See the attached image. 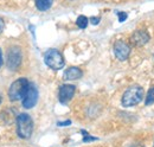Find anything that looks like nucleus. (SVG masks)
Returning <instances> with one entry per match:
<instances>
[{
	"label": "nucleus",
	"instance_id": "nucleus-1",
	"mask_svg": "<svg viewBox=\"0 0 154 147\" xmlns=\"http://www.w3.org/2000/svg\"><path fill=\"white\" fill-rule=\"evenodd\" d=\"M33 132V120L32 117L26 114L21 113L17 116V133L21 139L31 138Z\"/></svg>",
	"mask_w": 154,
	"mask_h": 147
},
{
	"label": "nucleus",
	"instance_id": "nucleus-2",
	"mask_svg": "<svg viewBox=\"0 0 154 147\" xmlns=\"http://www.w3.org/2000/svg\"><path fill=\"white\" fill-rule=\"evenodd\" d=\"M142 99H143V89L140 86H132L122 95L121 102L123 107H133L140 103Z\"/></svg>",
	"mask_w": 154,
	"mask_h": 147
},
{
	"label": "nucleus",
	"instance_id": "nucleus-3",
	"mask_svg": "<svg viewBox=\"0 0 154 147\" xmlns=\"http://www.w3.org/2000/svg\"><path fill=\"white\" fill-rule=\"evenodd\" d=\"M29 87V81L26 78H18L14 81L10 89H8V97L11 101H19L23 99L24 94Z\"/></svg>",
	"mask_w": 154,
	"mask_h": 147
},
{
	"label": "nucleus",
	"instance_id": "nucleus-4",
	"mask_svg": "<svg viewBox=\"0 0 154 147\" xmlns=\"http://www.w3.org/2000/svg\"><path fill=\"white\" fill-rule=\"evenodd\" d=\"M44 62L49 68L54 70H59L64 67V58L56 49H50L44 54Z\"/></svg>",
	"mask_w": 154,
	"mask_h": 147
},
{
	"label": "nucleus",
	"instance_id": "nucleus-5",
	"mask_svg": "<svg viewBox=\"0 0 154 147\" xmlns=\"http://www.w3.org/2000/svg\"><path fill=\"white\" fill-rule=\"evenodd\" d=\"M23 107L26 109L33 108L38 101V90L33 83H29V87L23 96Z\"/></svg>",
	"mask_w": 154,
	"mask_h": 147
},
{
	"label": "nucleus",
	"instance_id": "nucleus-6",
	"mask_svg": "<svg viewBox=\"0 0 154 147\" xmlns=\"http://www.w3.org/2000/svg\"><path fill=\"white\" fill-rule=\"evenodd\" d=\"M21 64V51L18 46H12L7 52V68L12 71L18 70Z\"/></svg>",
	"mask_w": 154,
	"mask_h": 147
},
{
	"label": "nucleus",
	"instance_id": "nucleus-7",
	"mask_svg": "<svg viewBox=\"0 0 154 147\" xmlns=\"http://www.w3.org/2000/svg\"><path fill=\"white\" fill-rule=\"evenodd\" d=\"M114 54L120 61H126L131 55V46L122 40H119L114 44Z\"/></svg>",
	"mask_w": 154,
	"mask_h": 147
},
{
	"label": "nucleus",
	"instance_id": "nucleus-8",
	"mask_svg": "<svg viewBox=\"0 0 154 147\" xmlns=\"http://www.w3.org/2000/svg\"><path fill=\"white\" fill-rule=\"evenodd\" d=\"M75 90H76L75 86H72V84H63L59 88V94H58L59 102L63 103V105L68 103L72 99V96L75 94Z\"/></svg>",
	"mask_w": 154,
	"mask_h": 147
},
{
	"label": "nucleus",
	"instance_id": "nucleus-9",
	"mask_svg": "<svg viewBox=\"0 0 154 147\" xmlns=\"http://www.w3.org/2000/svg\"><path fill=\"white\" fill-rule=\"evenodd\" d=\"M149 40V35L145 30H137L131 37V43L135 46H142Z\"/></svg>",
	"mask_w": 154,
	"mask_h": 147
},
{
	"label": "nucleus",
	"instance_id": "nucleus-10",
	"mask_svg": "<svg viewBox=\"0 0 154 147\" xmlns=\"http://www.w3.org/2000/svg\"><path fill=\"white\" fill-rule=\"evenodd\" d=\"M64 80L66 81H74V80H78L82 77V70L79 68H76V67H71L69 69H66L64 71V75H63Z\"/></svg>",
	"mask_w": 154,
	"mask_h": 147
},
{
	"label": "nucleus",
	"instance_id": "nucleus-11",
	"mask_svg": "<svg viewBox=\"0 0 154 147\" xmlns=\"http://www.w3.org/2000/svg\"><path fill=\"white\" fill-rule=\"evenodd\" d=\"M36 6L39 11H48L52 6V0H36Z\"/></svg>",
	"mask_w": 154,
	"mask_h": 147
},
{
	"label": "nucleus",
	"instance_id": "nucleus-12",
	"mask_svg": "<svg viewBox=\"0 0 154 147\" xmlns=\"http://www.w3.org/2000/svg\"><path fill=\"white\" fill-rule=\"evenodd\" d=\"M88 23H89V19L87 18L85 16H79L76 20L77 26H78L79 29H85V27L88 26Z\"/></svg>",
	"mask_w": 154,
	"mask_h": 147
},
{
	"label": "nucleus",
	"instance_id": "nucleus-13",
	"mask_svg": "<svg viewBox=\"0 0 154 147\" xmlns=\"http://www.w3.org/2000/svg\"><path fill=\"white\" fill-rule=\"evenodd\" d=\"M154 103V87L151 88L148 92H147V96H146V106H151Z\"/></svg>",
	"mask_w": 154,
	"mask_h": 147
},
{
	"label": "nucleus",
	"instance_id": "nucleus-14",
	"mask_svg": "<svg viewBox=\"0 0 154 147\" xmlns=\"http://www.w3.org/2000/svg\"><path fill=\"white\" fill-rule=\"evenodd\" d=\"M82 134L84 135V139H83V141H84V142L90 141V140H96V138H94V136H89V135H88V133H87L85 130H82Z\"/></svg>",
	"mask_w": 154,
	"mask_h": 147
},
{
	"label": "nucleus",
	"instance_id": "nucleus-15",
	"mask_svg": "<svg viewBox=\"0 0 154 147\" xmlns=\"http://www.w3.org/2000/svg\"><path fill=\"white\" fill-rule=\"evenodd\" d=\"M117 17H119V20L122 23V21H125L127 17H128V14L126 13V12H117Z\"/></svg>",
	"mask_w": 154,
	"mask_h": 147
},
{
	"label": "nucleus",
	"instance_id": "nucleus-16",
	"mask_svg": "<svg viewBox=\"0 0 154 147\" xmlns=\"http://www.w3.org/2000/svg\"><path fill=\"white\" fill-rule=\"evenodd\" d=\"M100 20H101V19L98 18V17H93V18H90V23H91L93 25H97V24L100 23Z\"/></svg>",
	"mask_w": 154,
	"mask_h": 147
},
{
	"label": "nucleus",
	"instance_id": "nucleus-17",
	"mask_svg": "<svg viewBox=\"0 0 154 147\" xmlns=\"http://www.w3.org/2000/svg\"><path fill=\"white\" fill-rule=\"evenodd\" d=\"M58 126H69V125H71V121L70 120H68V121H63V122H58L57 124Z\"/></svg>",
	"mask_w": 154,
	"mask_h": 147
},
{
	"label": "nucleus",
	"instance_id": "nucleus-18",
	"mask_svg": "<svg viewBox=\"0 0 154 147\" xmlns=\"http://www.w3.org/2000/svg\"><path fill=\"white\" fill-rule=\"evenodd\" d=\"M4 29H5V21L0 18V33L4 31Z\"/></svg>",
	"mask_w": 154,
	"mask_h": 147
},
{
	"label": "nucleus",
	"instance_id": "nucleus-19",
	"mask_svg": "<svg viewBox=\"0 0 154 147\" xmlns=\"http://www.w3.org/2000/svg\"><path fill=\"white\" fill-rule=\"evenodd\" d=\"M4 65V58H2V52H1V49H0V68Z\"/></svg>",
	"mask_w": 154,
	"mask_h": 147
},
{
	"label": "nucleus",
	"instance_id": "nucleus-20",
	"mask_svg": "<svg viewBox=\"0 0 154 147\" xmlns=\"http://www.w3.org/2000/svg\"><path fill=\"white\" fill-rule=\"evenodd\" d=\"M133 147H142V146H141V145H134Z\"/></svg>",
	"mask_w": 154,
	"mask_h": 147
},
{
	"label": "nucleus",
	"instance_id": "nucleus-21",
	"mask_svg": "<svg viewBox=\"0 0 154 147\" xmlns=\"http://www.w3.org/2000/svg\"><path fill=\"white\" fill-rule=\"evenodd\" d=\"M0 103H1V97H0Z\"/></svg>",
	"mask_w": 154,
	"mask_h": 147
}]
</instances>
